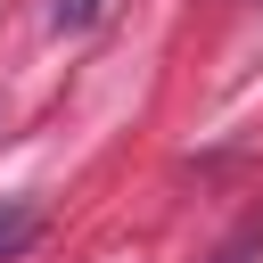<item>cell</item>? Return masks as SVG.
<instances>
[{"mask_svg":"<svg viewBox=\"0 0 263 263\" xmlns=\"http://www.w3.org/2000/svg\"><path fill=\"white\" fill-rule=\"evenodd\" d=\"M41 238V205H25V197H0V263L8 255H25Z\"/></svg>","mask_w":263,"mask_h":263,"instance_id":"obj_1","label":"cell"},{"mask_svg":"<svg viewBox=\"0 0 263 263\" xmlns=\"http://www.w3.org/2000/svg\"><path fill=\"white\" fill-rule=\"evenodd\" d=\"M214 263H263V205H255V214H247V222L214 247Z\"/></svg>","mask_w":263,"mask_h":263,"instance_id":"obj_2","label":"cell"},{"mask_svg":"<svg viewBox=\"0 0 263 263\" xmlns=\"http://www.w3.org/2000/svg\"><path fill=\"white\" fill-rule=\"evenodd\" d=\"M58 25H90V0H58Z\"/></svg>","mask_w":263,"mask_h":263,"instance_id":"obj_3","label":"cell"}]
</instances>
